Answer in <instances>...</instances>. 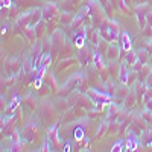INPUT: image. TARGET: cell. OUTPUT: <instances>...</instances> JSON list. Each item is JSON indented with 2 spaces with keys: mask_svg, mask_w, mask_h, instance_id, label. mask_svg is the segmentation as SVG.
Masks as SVG:
<instances>
[{
  "mask_svg": "<svg viewBox=\"0 0 152 152\" xmlns=\"http://www.w3.org/2000/svg\"><path fill=\"white\" fill-rule=\"evenodd\" d=\"M117 29L119 28H111V26L104 24V26L99 29V35H100L102 40H105L108 43H114V41L117 40Z\"/></svg>",
  "mask_w": 152,
  "mask_h": 152,
  "instance_id": "6da1fadb",
  "label": "cell"
},
{
  "mask_svg": "<svg viewBox=\"0 0 152 152\" xmlns=\"http://www.w3.org/2000/svg\"><path fill=\"white\" fill-rule=\"evenodd\" d=\"M85 44V34L81 35V37H76V40H75V46L78 47V49H82Z\"/></svg>",
  "mask_w": 152,
  "mask_h": 152,
  "instance_id": "30bf717a",
  "label": "cell"
},
{
  "mask_svg": "<svg viewBox=\"0 0 152 152\" xmlns=\"http://www.w3.org/2000/svg\"><path fill=\"white\" fill-rule=\"evenodd\" d=\"M126 62H123V64L120 66V70H119V81H120V84H128V75H129V72H128V69H126Z\"/></svg>",
  "mask_w": 152,
  "mask_h": 152,
  "instance_id": "277c9868",
  "label": "cell"
},
{
  "mask_svg": "<svg viewBox=\"0 0 152 152\" xmlns=\"http://www.w3.org/2000/svg\"><path fill=\"white\" fill-rule=\"evenodd\" d=\"M120 43H122V49L125 50V52H129L131 50V40H129V35L123 32L120 35Z\"/></svg>",
  "mask_w": 152,
  "mask_h": 152,
  "instance_id": "5b68a950",
  "label": "cell"
},
{
  "mask_svg": "<svg viewBox=\"0 0 152 152\" xmlns=\"http://www.w3.org/2000/svg\"><path fill=\"white\" fill-rule=\"evenodd\" d=\"M108 56H110L111 59H116V58L119 56V47L111 46V47L108 49Z\"/></svg>",
  "mask_w": 152,
  "mask_h": 152,
  "instance_id": "9c48e42d",
  "label": "cell"
},
{
  "mask_svg": "<svg viewBox=\"0 0 152 152\" xmlns=\"http://www.w3.org/2000/svg\"><path fill=\"white\" fill-rule=\"evenodd\" d=\"M125 148H126V151H137V148H138V142L135 140V138L129 137L128 140H126V143H125Z\"/></svg>",
  "mask_w": 152,
  "mask_h": 152,
  "instance_id": "ba28073f",
  "label": "cell"
},
{
  "mask_svg": "<svg viewBox=\"0 0 152 152\" xmlns=\"http://www.w3.org/2000/svg\"><path fill=\"white\" fill-rule=\"evenodd\" d=\"M93 64H94V67H96V69H99V70H104V69H105L104 59H102V56H100V53H99V52H96V53L93 55Z\"/></svg>",
  "mask_w": 152,
  "mask_h": 152,
  "instance_id": "52a82bcc",
  "label": "cell"
},
{
  "mask_svg": "<svg viewBox=\"0 0 152 152\" xmlns=\"http://www.w3.org/2000/svg\"><path fill=\"white\" fill-rule=\"evenodd\" d=\"M111 151H113V152H120V151H126V148L123 146V142H117L116 145L113 146Z\"/></svg>",
  "mask_w": 152,
  "mask_h": 152,
  "instance_id": "4fadbf2b",
  "label": "cell"
},
{
  "mask_svg": "<svg viewBox=\"0 0 152 152\" xmlns=\"http://www.w3.org/2000/svg\"><path fill=\"white\" fill-rule=\"evenodd\" d=\"M2 6H5V8L11 6V0H2Z\"/></svg>",
  "mask_w": 152,
  "mask_h": 152,
  "instance_id": "ac0fdd59",
  "label": "cell"
},
{
  "mask_svg": "<svg viewBox=\"0 0 152 152\" xmlns=\"http://www.w3.org/2000/svg\"><path fill=\"white\" fill-rule=\"evenodd\" d=\"M18 104H20V97H14V99H12V102H11V105L8 107V110H9V111H12L14 108H17V107H18Z\"/></svg>",
  "mask_w": 152,
  "mask_h": 152,
  "instance_id": "5bb4252c",
  "label": "cell"
},
{
  "mask_svg": "<svg viewBox=\"0 0 152 152\" xmlns=\"http://www.w3.org/2000/svg\"><path fill=\"white\" fill-rule=\"evenodd\" d=\"M41 84H43V82H41V78H37V79H35V82H34L35 88H40V87H41Z\"/></svg>",
  "mask_w": 152,
  "mask_h": 152,
  "instance_id": "e0dca14e",
  "label": "cell"
},
{
  "mask_svg": "<svg viewBox=\"0 0 152 152\" xmlns=\"http://www.w3.org/2000/svg\"><path fill=\"white\" fill-rule=\"evenodd\" d=\"M88 96L91 97V100L94 104H108L110 102V94H104V93H99L96 90H88Z\"/></svg>",
  "mask_w": 152,
  "mask_h": 152,
  "instance_id": "7a4b0ae2",
  "label": "cell"
},
{
  "mask_svg": "<svg viewBox=\"0 0 152 152\" xmlns=\"http://www.w3.org/2000/svg\"><path fill=\"white\" fill-rule=\"evenodd\" d=\"M43 151H49V143H44V146H43Z\"/></svg>",
  "mask_w": 152,
  "mask_h": 152,
  "instance_id": "d6986e66",
  "label": "cell"
},
{
  "mask_svg": "<svg viewBox=\"0 0 152 152\" xmlns=\"http://www.w3.org/2000/svg\"><path fill=\"white\" fill-rule=\"evenodd\" d=\"M148 87H149V90H151V91H152V81H151V82H149V85H148Z\"/></svg>",
  "mask_w": 152,
  "mask_h": 152,
  "instance_id": "44dd1931",
  "label": "cell"
},
{
  "mask_svg": "<svg viewBox=\"0 0 152 152\" xmlns=\"http://www.w3.org/2000/svg\"><path fill=\"white\" fill-rule=\"evenodd\" d=\"M81 79H82V76L81 75H76V76H73V78L67 82V87H72V85H78L79 82H81Z\"/></svg>",
  "mask_w": 152,
  "mask_h": 152,
  "instance_id": "8fae6325",
  "label": "cell"
},
{
  "mask_svg": "<svg viewBox=\"0 0 152 152\" xmlns=\"http://www.w3.org/2000/svg\"><path fill=\"white\" fill-rule=\"evenodd\" d=\"M64 151H70V143H67V145H66V149H64Z\"/></svg>",
  "mask_w": 152,
  "mask_h": 152,
  "instance_id": "ffe728a7",
  "label": "cell"
},
{
  "mask_svg": "<svg viewBox=\"0 0 152 152\" xmlns=\"http://www.w3.org/2000/svg\"><path fill=\"white\" fill-rule=\"evenodd\" d=\"M82 20H84V15H82V12H81V14H78V15H76V18L73 20V23H72V26H73V28H78L79 24L82 23Z\"/></svg>",
  "mask_w": 152,
  "mask_h": 152,
  "instance_id": "7c38bea8",
  "label": "cell"
},
{
  "mask_svg": "<svg viewBox=\"0 0 152 152\" xmlns=\"http://www.w3.org/2000/svg\"><path fill=\"white\" fill-rule=\"evenodd\" d=\"M75 138L78 142H81L82 138H84V131L81 129V128H78V129H75Z\"/></svg>",
  "mask_w": 152,
  "mask_h": 152,
  "instance_id": "9a60e30c",
  "label": "cell"
},
{
  "mask_svg": "<svg viewBox=\"0 0 152 152\" xmlns=\"http://www.w3.org/2000/svg\"><path fill=\"white\" fill-rule=\"evenodd\" d=\"M149 46L152 47V38H151V40H149Z\"/></svg>",
  "mask_w": 152,
  "mask_h": 152,
  "instance_id": "7402d4cb",
  "label": "cell"
},
{
  "mask_svg": "<svg viewBox=\"0 0 152 152\" xmlns=\"http://www.w3.org/2000/svg\"><path fill=\"white\" fill-rule=\"evenodd\" d=\"M137 59H138L137 52H134V50H129V52H126V55H125V61H123V62H126L128 66H134L135 62H137Z\"/></svg>",
  "mask_w": 152,
  "mask_h": 152,
  "instance_id": "8992f818",
  "label": "cell"
},
{
  "mask_svg": "<svg viewBox=\"0 0 152 152\" xmlns=\"http://www.w3.org/2000/svg\"><path fill=\"white\" fill-rule=\"evenodd\" d=\"M146 23L149 24V28H152V11H148V14H146Z\"/></svg>",
  "mask_w": 152,
  "mask_h": 152,
  "instance_id": "2e32d148",
  "label": "cell"
},
{
  "mask_svg": "<svg viewBox=\"0 0 152 152\" xmlns=\"http://www.w3.org/2000/svg\"><path fill=\"white\" fill-rule=\"evenodd\" d=\"M55 12H56V8L53 5H47L44 9H43V18L46 21H50L53 17H55Z\"/></svg>",
  "mask_w": 152,
  "mask_h": 152,
  "instance_id": "3957f363",
  "label": "cell"
}]
</instances>
